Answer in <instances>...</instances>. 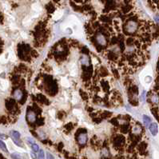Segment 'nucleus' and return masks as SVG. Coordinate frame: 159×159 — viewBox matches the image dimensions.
Segmentation results:
<instances>
[{
    "label": "nucleus",
    "instance_id": "8",
    "mask_svg": "<svg viewBox=\"0 0 159 159\" xmlns=\"http://www.w3.org/2000/svg\"><path fill=\"white\" fill-rule=\"evenodd\" d=\"M150 99L151 102L154 103V104H158V103H159V96L157 94H151L150 97Z\"/></svg>",
    "mask_w": 159,
    "mask_h": 159
},
{
    "label": "nucleus",
    "instance_id": "9",
    "mask_svg": "<svg viewBox=\"0 0 159 159\" xmlns=\"http://www.w3.org/2000/svg\"><path fill=\"white\" fill-rule=\"evenodd\" d=\"M81 63L82 64L85 66V67H88L90 65V59L89 58L86 56V55H82V58H81Z\"/></svg>",
    "mask_w": 159,
    "mask_h": 159
},
{
    "label": "nucleus",
    "instance_id": "10",
    "mask_svg": "<svg viewBox=\"0 0 159 159\" xmlns=\"http://www.w3.org/2000/svg\"><path fill=\"white\" fill-rule=\"evenodd\" d=\"M142 121H143L144 125L146 126H149L151 124V118L150 117H148L147 115L142 116Z\"/></svg>",
    "mask_w": 159,
    "mask_h": 159
},
{
    "label": "nucleus",
    "instance_id": "7",
    "mask_svg": "<svg viewBox=\"0 0 159 159\" xmlns=\"http://www.w3.org/2000/svg\"><path fill=\"white\" fill-rule=\"evenodd\" d=\"M13 96H14V98L15 100H17V101H20L23 97V93L20 89H16V90H15V91L13 93Z\"/></svg>",
    "mask_w": 159,
    "mask_h": 159
},
{
    "label": "nucleus",
    "instance_id": "12",
    "mask_svg": "<svg viewBox=\"0 0 159 159\" xmlns=\"http://www.w3.org/2000/svg\"><path fill=\"white\" fill-rule=\"evenodd\" d=\"M0 149H1L2 151L6 152V153H8V150H7V148H6V146L5 145V143L3 142L2 141H1V140H0Z\"/></svg>",
    "mask_w": 159,
    "mask_h": 159
},
{
    "label": "nucleus",
    "instance_id": "16",
    "mask_svg": "<svg viewBox=\"0 0 159 159\" xmlns=\"http://www.w3.org/2000/svg\"><path fill=\"white\" fill-rule=\"evenodd\" d=\"M46 159H55L54 157L50 153H46Z\"/></svg>",
    "mask_w": 159,
    "mask_h": 159
},
{
    "label": "nucleus",
    "instance_id": "18",
    "mask_svg": "<svg viewBox=\"0 0 159 159\" xmlns=\"http://www.w3.org/2000/svg\"><path fill=\"white\" fill-rule=\"evenodd\" d=\"M30 156H31V158H34V159H36V158H37L36 154H34V153H33V152H31V153H30Z\"/></svg>",
    "mask_w": 159,
    "mask_h": 159
},
{
    "label": "nucleus",
    "instance_id": "4",
    "mask_svg": "<svg viewBox=\"0 0 159 159\" xmlns=\"http://www.w3.org/2000/svg\"><path fill=\"white\" fill-rule=\"evenodd\" d=\"M149 130H150L151 134L153 136H156L158 134V124L155 123V122H153L151 123L150 126H149Z\"/></svg>",
    "mask_w": 159,
    "mask_h": 159
},
{
    "label": "nucleus",
    "instance_id": "20",
    "mask_svg": "<svg viewBox=\"0 0 159 159\" xmlns=\"http://www.w3.org/2000/svg\"><path fill=\"white\" fill-rule=\"evenodd\" d=\"M154 19H155V21H156L157 23H159V16H156L154 18Z\"/></svg>",
    "mask_w": 159,
    "mask_h": 159
},
{
    "label": "nucleus",
    "instance_id": "2",
    "mask_svg": "<svg viewBox=\"0 0 159 159\" xmlns=\"http://www.w3.org/2000/svg\"><path fill=\"white\" fill-rule=\"evenodd\" d=\"M96 40H97V43H98L99 45H101V46H105L107 44L106 38V36L104 35V34H102V33L97 34Z\"/></svg>",
    "mask_w": 159,
    "mask_h": 159
},
{
    "label": "nucleus",
    "instance_id": "14",
    "mask_svg": "<svg viewBox=\"0 0 159 159\" xmlns=\"http://www.w3.org/2000/svg\"><path fill=\"white\" fill-rule=\"evenodd\" d=\"M31 149H32V150L34 152H39V146L35 143H34V144L31 145Z\"/></svg>",
    "mask_w": 159,
    "mask_h": 159
},
{
    "label": "nucleus",
    "instance_id": "5",
    "mask_svg": "<svg viewBox=\"0 0 159 159\" xmlns=\"http://www.w3.org/2000/svg\"><path fill=\"white\" fill-rule=\"evenodd\" d=\"M87 134L86 133H81L78 136V141L80 145H85L87 141Z\"/></svg>",
    "mask_w": 159,
    "mask_h": 159
},
{
    "label": "nucleus",
    "instance_id": "19",
    "mask_svg": "<svg viewBox=\"0 0 159 159\" xmlns=\"http://www.w3.org/2000/svg\"><path fill=\"white\" fill-rule=\"evenodd\" d=\"M102 153L104 154V155H107V154H108V150H107L106 149H104L103 151H102Z\"/></svg>",
    "mask_w": 159,
    "mask_h": 159
},
{
    "label": "nucleus",
    "instance_id": "23",
    "mask_svg": "<svg viewBox=\"0 0 159 159\" xmlns=\"http://www.w3.org/2000/svg\"><path fill=\"white\" fill-rule=\"evenodd\" d=\"M54 1H55V2H58V0H54Z\"/></svg>",
    "mask_w": 159,
    "mask_h": 159
},
{
    "label": "nucleus",
    "instance_id": "3",
    "mask_svg": "<svg viewBox=\"0 0 159 159\" xmlns=\"http://www.w3.org/2000/svg\"><path fill=\"white\" fill-rule=\"evenodd\" d=\"M11 135L14 142H15L17 146H21V142H20V134L18 131H15V130L11 131Z\"/></svg>",
    "mask_w": 159,
    "mask_h": 159
},
{
    "label": "nucleus",
    "instance_id": "13",
    "mask_svg": "<svg viewBox=\"0 0 159 159\" xmlns=\"http://www.w3.org/2000/svg\"><path fill=\"white\" fill-rule=\"evenodd\" d=\"M37 158L38 159H45V154H44V151L43 150H39Z\"/></svg>",
    "mask_w": 159,
    "mask_h": 159
},
{
    "label": "nucleus",
    "instance_id": "6",
    "mask_svg": "<svg viewBox=\"0 0 159 159\" xmlns=\"http://www.w3.org/2000/svg\"><path fill=\"white\" fill-rule=\"evenodd\" d=\"M26 118L29 122H30V123L34 122L36 121V114L34 111H32V110H30V111L27 112Z\"/></svg>",
    "mask_w": 159,
    "mask_h": 159
},
{
    "label": "nucleus",
    "instance_id": "1",
    "mask_svg": "<svg viewBox=\"0 0 159 159\" xmlns=\"http://www.w3.org/2000/svg\"><path fill=\"white\" fill-rule=\"evenodd\" d=\"M138 28V23L134 20H129L125 25V30L127 34H134Z\"/></svg>",
    "mask_w": 159,
    "mask_h": 159
},
{
    "label": "nucleus",
    "instance_id": "11",
    "mask_svg": "<svg viewBox=\"0 0 159 159\" xmlns=\"http://www.w3.org/2000/svg\"><path fill=\"white\" fill-rule=\"evenodd\" d=\"M141 130H142V129H141V127L140 126H134V128H133V133L134 134H140L141 133Z\"/></svg>",
    "mask_w": 159,
    "mask_h": 159
},
{
    "label": "nucleus",
    "instance_id": "17",
    "mask_svg": "<svg viewBox=\"0 0 159 159\" xmlns=\"http://www.w3.org/2000/svg\"><path fill=\"white\" fill-rule=\"evenodd\" d=\"M26 140L28 141V142H30L31 145L34 143V140L33 139V138H31V137H27V138H26Z\"/></svg>",
    "mask_w": 159,
    "mask_h": 159
},
{
    "label": "nucleus",
    "instance_id": "15",
    "mask_svg": "<svg viewBox=\"0 0 159 159\" xmlns=\"http://www.w3.org/2000/svg\"><path fill=\"white\" fill-rule=\"evenodd\" d=\"M11 157H12V158H14V159H22L21 156H20V155H19V154H16V153L12 154H11Z\"/></svg>",
    "mask_w": 159,
    "mask_h": 159
},
{
    "label": "nucleus",
    "instance_id": "21",
    "mask_svg": "<svg viewBox=\"0 0 159 159\" xmlns=\"http://www.w3.org/2000/svg\"><path fill=\"white\" fill-rule=\"evenodd\" d=\"M141 98H142V101H144V99H145V92H143L142 94H141Z\"/></svg>",
    "mask_w": 159,
    "mask_h": 159
},
{
    "label": "nucleus",
    "instance_id": "22",
    "mask_svg": "<svg viewBox=\"0 0 159 159\" xmlns=\"http://www.w3.org/2000/svg\"><path fill=\"white\" fill-rule=\"evenodd\" d=\"M0 137H3V139H5V138H6V136H5V135H0Z\"/></svg>",
    "mask_w": 159,
    "mask_h": 159
}]
</instances>
